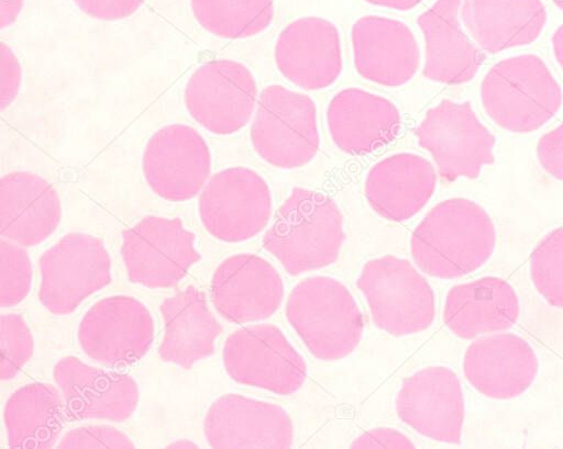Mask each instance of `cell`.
<instances>
[{"label": "cell", "mask_w": 563, "mask_h": 449, "mask_svg": "<svg viewBox=\"0 0 563 449\" xmlns=\"http://www.w3.org/2000/svg\"><path fill=\"white\" fill-rule=\"evenodd\" d=\"M495 227L477 203L453 198L433 206L415 228L410 251L421 271L456 279L481 268L495 247Z\"/></svg>", "instance_id": "1"}, {"label": "cell", "mask_w": 563, "mask_h": 449, "mask_svg": "<svg viewBox=\"0 0 563 449\" xmlns=\"http://www.w3.org/2000/svg\"><path fill=\"white\" fill-rule=\"evenodd\" d=\"M343 217L333 199L295 187L276 212L263 247L290 274L333 263L344 242Z\"/></svg>", "instance_id": "2"}, {"label": "cell", "mask_w": 563, "mask_h": 449, "mask_svg": "<svg viewBox=\"0 0 563 449\" xmlns=\"http://www.w3.org/2000/svg\"><path fill=\"white\" fill-rule=\"evenodd\" d=\"M286 317L308 350L324 361L350 355L363 333V317L354 298L330 277L298 282L288 296Z\"/></svg>", "instance_id": "3"}, {"label": "cell", "mask_w": 563, "mask_h": 449, "mask_svg": "<svg viewBox=\"0 0 563 449\" xmlns=\"http://www.w3.org/2000/svg\"><path fill=\"white\" fill-rule=\"evenodd\" d=\"M482 104L501 128L528 133L547 123L560 109L561 89L534 55L506 58L493 66L481 87Z\"/></svg>", "instance_id": "4"}, {"label": "cell", "mask_w": 563, "mask_h": 449, "mask_svg": "<svg viewBox=\"0 0 563 449\" xmlns=\"http://www.w3.org/2000/svg\"><path fill=\"white\" fill-rule=\"evenodd\" d=\"M256 154L279 169H297L317 155L320 136L312 99L282 85L264 88L251 126Z\"/></svg>", "instance_id": "5"}, {"label": "cell", "mask_w": 563, "mask_h": 449, "mask_svg": "<svg viewBox=\"0 0 563 449\" xmlns=\"http://www.w3.org/2000/svg\"><path fill=\"white\" fill-rule=\"evenodd\" d=\"M356 285L374 324L394 336L420 333L433 322V291L406 259L386 255L367 261Z\"/></svg>", "instance_id": "6"}, {"label": "cell", "mask_w": 563, "mask_h": 449, "mask_svg": "<svg viewBox=\"0 0 563 449\" xmlns=\"http://www.w3.org/2000/svg\"><path fill=\"white\" fill-rule=\"evenodd\" d=\"M41 304L55 315L73 313L111 281V260L101 238L68 233L38 258Z\"/></svg>", "instance_id": "7"}, {"label": "cell", "mask_w": 563, "mask_h": 449, "mask_svg": "<svg viewBox=\"0 0 563 449\" xmlns=\"http://www.w3.org/2000/svg\"><path fill=\"white\" fill-rule=\"evenodd\" d=\"M415 134L443 180L477 178L482 167L494 161L495 137L468 102L441 101L426 113Z\"/></svg>", "instance_id": "8"}, {"label": "cell", "mask_w": 563, "mask_h": 449, "mask_svg": "<svg viewBox=\"0 0 563 449\" xmlns=\"http://www.w3.org/2000/svg\"><path fill=\"white\" fill-rule=\"evenodd\" d=\"M267 182L246 167H231L209 178L198 199L206 231L214 238L239 243L262 232L272 215Z\"/></svg>", "instance_id": "9"}, {"label": "cell", "mask_w": 563, "mask_h": 449, "mask_svg": "<svg viewBox=\"0 0 563 449\" xmlns=\"http://www.w3.org/2000/svg\"><path fill=\"white\" fill-rule=\"evenodd\" d=\"M222 360L236 383L290 395L303 384L307 367L284 333L272 324L242 327L225 340Z\"/></svg>", "instance_id": "10"}, {"label": "cell", "mask_w": 563, "mask_h": 449, "mask_svg": "<svg viewBox=\"0 0 563 449\" xmlns=\"http://www.w3.org/2000/svg\"><path fill=\"white\" fill-rule=\"evenodd\" d=\"M196 236L179 218L150 215L122 234L121 255L131 282L173 288L200 259Z\"/></svg>", "instance_id": "11"}, {"label": "cell", "mask_w": 563, "mask_h": 449, "mask_svg": "<svg viewBox=\"0 0 563 449\" xmlns=\"http://www.w3.org/2000/svg\"><path fill=\"white\" fill-rule=\"evenodd\" d=\"M184 99L198 124L216 135H231L250 122L257 104V85L245 65L216 59L192 72Z\"/></svg>", "instance_id": "12"}, {"label": "cell", "mask_w": 563, "mask_h": 449, "mask_svg": "<svg viewBox=\"0 0 563 449\" xmlns=\"http://www.w3.org/2000/svg\"><path fill=\"white\" fill-rule=\"evenodd\" d=\"M154 338L148 308L128 295L96 302L82 316L77 339L82 352L102 366H126L142 358Z\"/></svg>", "instance_id": "13"}, {"label": "cell", "mask_w": 563, "mask_h": 449, "mask_svg": "<svg viewBox=\"0 0 563 449\" xmlns=\"http://www.w3.org/2000/svg\"><path fill=\"white\" fill-rule=\"evenodd\" d=\"M142 169L146 184L159 198L188 201L209 180L211 155L194 127L170 124L156 131L145 145Z\"/></svg>", "instance_id": "14"}, {"label": "cell", "mask_w": 563, "mask_h": 449, "mask_svg": "<svg viewBox=\"0 0 563 449\" xmlns=\"http://www.w3.org/2000/svg\"><path fill=\"white\" fill-rule=\"evenodd\" d=\"M398 417L417 433L446 444L461 441L464 399L460 380L445 367H428L402 381Z\"/></svg>", "instance_id": "15"}, {"label": "cell", "mask_w": 563, "mask_h": 449, "mask_svg": "<svg viewBox=\"0 0 563 449\" xmlns=\"http://www.w3.org/2000/svg\"><path fill=\"white\" fill-rule=\"evenodd\" d=\"M203 434L212 448H290L294 442V426L283 407L232 393L209 406Z\"/></svg>", "instance_id": "16"}, {"label": "cell", "mask_w": 563, "mask_h": 449, "mask_svg": "<svg viewBox=\"0 0 563 449\" xmlns=\"http://www.w3.org/2000/svg\"><path fill=\"white\" fill-rule=\"evenodd\" d=\"M274 57L279 72L309 91L330 87L342 71V49L336 26L322 18L290 22L279 33Z\"/></svg>", "instance_id": "17"}, {"label": "cell", "mask_w": 563, "mask_h": 449, "mask_svg": "<svg viewBox=\"0 0 563 449\" xmlns=\"http://www.w3.org/2000/svg\"><path fill=\"white\" fill-rule=\"evenodd\" d=\"M212 303L227 321L236 324L272 316L284 296V283L277 270L264 258L236 254L216 269L211 282Z\"/></svg>", "instance_id": "18"}, {"label": "cell", "mask_w": 563, "mask_h": 449, "mask_svg": "<svg viewBox=\"0 0 563 449\" xmlns=\"http://www.w3.org/2000/svg\"><path fill=\"white\" fill-rule=\"evenodd\" d=\"M54 380L70 415L79 419L123 422L139 403V388L125 373L85 363L75 356L60 358Z\"/></svg>", "instance_id": "19"}, {"label": "cell", "mask_w": 563, "mask_h": 449, "mask_svg": "<svg viewBox=\"0 0 563 449\" xmlns=\"http://www.w3.org/2000/svg\"><path fill=\"white\" fill-rule=\"evenodd\" d=\"M353 60L364 79L384 87L410 81L420 66V49L410 27L401 21L365 15L351 30Z\"/></svg>", "instance_id": "20"}, {"label": "cell", "mask_w": 563, "mask_h": 449, "mask_svg": "<svg viewBox=\"0 0 563 449\" xmlns=\"http://www.w3.org/2000/svg\"><path fill=\"white\" fill-rule=\"evenodd\" d=\"M463 371L481 394L495 400L521 395L533 383L538 359L530 345L514 334L473 341L464 355Z\"/></svg>", "instance_id": "21"}, {"label": "cell", "mask_w": 563, "mask_h": 449, "mask_svg": "<svg viewBox=\"0 0 563 449\" xmlns=\"http://www.w3.org/2000/svg\"><path fill=\"white\" fill-rule=\"evenodd\" d=\"M327 123L340 150L349 155H367L397 137L401 116L386 98L360 88H346L331 99Z\"/></svg>", "instance_id": "22"}, {"label": "cell", "mask_w": 563, "mask_h": 449, "mask_svg": "<svg viewBox=\"0 0 563 449\" xmlns=\"http://www.w3.org/2000/svg\"><path fill=\"white\" fill-rule=\"evenodd\" d=\"M62 218L55 188L31 171H11L0 181L1 237L23 247L47 239Z\"/></svg>", "instance_id": "23"}, {"label": "cell", "mask_w": 563, "mask_h": 449, "mask_svg": "<svg viewBox=\"0 0 563 449\" xmlns=\"http://www.w3.org/2000/svg\"><path fill=\"white\" fill-rule=\"evenodd\" d=\"M463 0H437L417 19L424 44L423 76L434 82L460 85L470 81L484 55L462 29L459 19Z\"/></svg>", "instance_id": "24"}, {"label": "cell", "mask_w": 563, "mask_h": 449, "mask_svg": "<svg viewBox=\"0 0 563 449\" xmlns=\"http://www.w3.org/2000/svg\"><path fill=\"white\" fill-rule=\"evenodd\" d=\"M437 186L432 164L413 153H397L376 162L365 178V197L382 217L404 222L431 199Z\"/></svg>", "instance_id": "25"}, {"label": "cell", "mask_w": 563, "mask_h": 449, "mask_svg": "<svg viewBox=\"0 0 563 449\" xmlns=\"http://www.w3.org/2000/svg\"><path fill=\"white\" fill-rule=\"evenodd\" d=\"M161 314L163 361L189 369L213 353L222 327L201 291L192 285L177 291L162 302Z\"/></svg>", "instance_id": "26"}, {"label": "cell", "mask_w": 563, "mask_h": 449, "mask_svg": "<svg viewBox=\"0 0 563 449\" xmlns=\"http://www.w3.org/2000/svg\"><path fill=\"white\" fill-rule=\"evenodd\" d=\"M519 313L512 287L500 278L484 277L450 289L443 321L454 335L471 339L510 328Z\"/></svg>", "instance_id": "27"}, {"label": "cell", "mask_w": 563, "mask_h": 449, "mask_svg": "<svg viewBox=\"0 0 563 449\" xmlns=\"http://www.w3.org/2000/svg\"><path fill=\"white\" fill-rule=\"evenodd\" d=\"M461 20L473 41L489 53L529 44L541 33V0H463Z\"/></svg>", "instance_id": "28"}, {"label": "cell", "mask_w": 563, "mask_h": 449, "mask_svg": "<svg viewBox=\"0 0 563 449\" xmlns=\"http://www.w3.org/2000/svg\"><path fill=\"white\" fill-rule=\"evenodd\" d=\"M63 396L48 383L33 382L14 391L3 408L7 444L11 448H51L63 425Z\"/></svg>", "instance_id": "29"}, {"label": "cell", "mask_w": 563, "mask_h": 449, "mask_svg": "<svg viewBox=\"0 0 563 449\" xmlns=\"http://www.w3.org/2000/svg\"><path fill=\"white\" fill-rule=\"evenodd\" d=\"M190 4L202 29L228 40L255 36L274 16L273 0H191Z\"/></svg>", "instance_id": "30"}, {"label": "cell", "mask_w": 563, "mask_h": 449, "mask_svg": "<svg viewBox=\"0 0 563 449\" xmlns=\"http://www.w3.org/2000/svg\"><path fill=\"white\" fill-rule=\"evenodd\" d=\"M530 276L542 298L563 310V227L537 245L530 257Z\"/></svg>", "instance_id": "31"}, {"label": "cell", "mask_w": 563, "mask_h": 449, "mask_svg": "<svg viewBox=\"0 0 563 449\" xmlns=\"http://www.w3.org/2000/svg\"><path fill=\"white\" fill-rule=\"evenodd\" d=\"M32 284V265L23 246L3 237L0 239V306L21 303Z\"/></svg>", "instance_id": "32"}, {"label": "cell", "mask_w": 563, "mask_h": 449, "mask_svg": "<svg viewBox=\"0 0 563 449\" xmlns=\"http://www.w3.org/2000/svg\"><path fill=\"white\" fill-rule=\"evenodd\" d=\"M0 378L11 380L24 368L33 355L34 340L26 321L20 314L0 317Z\"/></svg>", "instance_id": "33"}, {"label": "cell", "mask_w": 563, "mask_h": 449, "mask_svg": "<svg viewBox=\"0 0 563 449\" xmlns=\"http://www.w3.org/2000/svg\"><path fill=\"white\" fill-rule=\"evenodd\" d=\"M58 448H134L131 438L109 425H84L67 431Z\"/></svg>", "instance_id": "34"}, {"label": "cell", "mask_w": 563, "mask_h": 449, "mask_svg": "<svg viewBox=\"0 0 563 449\" xmlns=\"http://www.w3.org/2000/svg\"><path fill=\"white\" fill-rule=\"evenodd\" d=\"M85 14L101 21H118L134 14L145 0H74Z\"/></svg>", "instance_id": "35"}, {"label": "cell", "mask_w": 563, "mask_h": 449, "mask_svg": "<svg viewBox=\"0 0 563 449\" xmlns=\"http://www.w3.org/2000/svg\"><path fill=\"white\" fill-rule=\"evenodd\" d=\"M22 81V69L12 49L1 43L0 108L5 110L15 100Z\"/></svg>", "instance_id": "36"}, {"label": "cell", "mask_w": 563, "mask_h": 449, "mask_svg": "<svg viewBox=\"0 0 563 449\" xmlns=\"http://www.w3.org/2000/svg\"><path fill=\"white\" fill-rule=\"evenodd\" d=\"M538 158L547 172L563 180V123L540 138Z\"/></svg>", "instance_id": "37"}, {"label": "cell", "mask_w": 563, "mask_h": 449, "mask_svg": "<svg viewBox=\"0 0 563 449\" xmlns=\"http://www.w3.org/2000/svg\"><path fill=\"white\" fill-rule=\"evenodd\" d=\"M351 448H415L402 433L387 427L371 429L353 440Z\"/></svg>", "instance_id": "38"}, {"label": "cell", "mask_w": 563, "mask_h": 449, "mask_svg": "<svg viewBox=\"0 0 563 449\" xmlns=\"http://www.w3.org/2000/svg\"><path fill=\"white\" fill-rule=\"evenodd\" d=\"M23 5V0H1L0 26L5 29L15 22Z\"/></svg>", "instance_id": "39"}, {"label": "cell", "mask_w": 563, "mask_h": 449, "mask_svg": "<svg viewBox=\"0 0 563 449\" xmlns=\"http://www.w3.org/2000/svg\"><path fill=\"white\" fill-rule=\"evenodd\" d=\"M367 3L399 11H408L416 8L423 0H365Z\"/></svg>", "instance_id": "40"}, {"label": "cell", "mask_w": 563, "mask_h": 449, "mask_svg": "<svg viewBox=\"0 0 563 449\" xmlns=\"http://www.w3.org/2000/svg\"><path fill=\"white\" fill-rule=\"evenodd\" d=\"M553 50L560 66L563 68V24L559 26L552 37Z\"/></svg>", "instance_id": "41"}, {"label": "cell", "mask_w": 563, "mask_h": 449, "mask_svg": "<svg viewBox=\"0 0 563 449\" xmlns=\"http://www.w3.org/2000/svg\"><path fill=\"white\" fill-rule=\"evenodd\" d=\"M166 448H198V445L189 439H178L168 444Z\"/></svg>", "instance_id": "42"}, {"label": "cell", "mask_w": 563, "mask_h": 449, "mask_svg": "<svg viewBox=\"0 0 563 449\" xmlns=\"http://www.w3.org/2000/svg\"><path fill=\"white\" fill-rule=\"evenodd\" d=\"M553 2L556 4L558 8L563 10V0H553Z\"/></svg>", "instance_id": "43"}]
</instances>
